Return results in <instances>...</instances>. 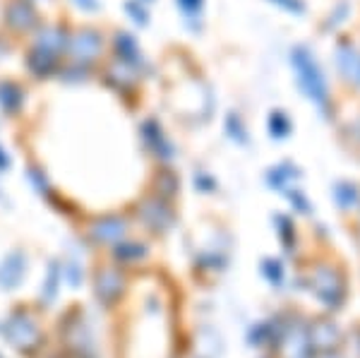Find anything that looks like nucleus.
Segmentation results:
<instances>
[{
  "instance_id": "obj_1",
  "label": "nucleus",
  "mask_w": 360,
  "mask_h": 358,
  "mask_svg": "<svg viewBox=\"0 0 360 358\" xmlns=\"http://www.w3.org/2000/svg\"><path fill=\"white\" fill-rule=\"evenodd\" d=\"M8 128L51 195L80 207L147 166V137L132 99L75 60L29 67L8 99Z\"/></svg>"
}]
</instances>
